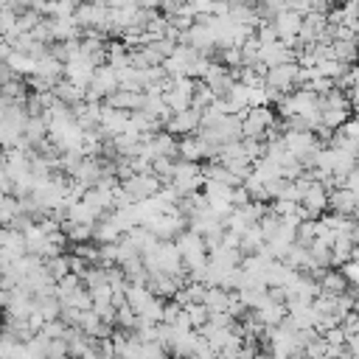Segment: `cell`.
<instances>
[{"label":"cell","instance_id":"cell-1","mask_svg":"<svg viewBox=\"0 0 359 359\" xmlns=\"http://www.w3.org/2000/svg\"><path fill=\"white\" fill-rule=\"evenodd\" d=\"M351 101H348V95H345V90H328L325 95H320V126L323 129H328V132H334V129H339L348 118H351Z\"/></svg>","mask_w":359,"mask_h":359},{"label":"cell","instance_id":"cell-2","mask_svg":"<svg viewBox=\"0 0 359 359\" xmlns=\"http://www.w3.org/2000/svg\"><path fill=\"white\" fill-rule=\"evenodd\" d=\"M272 123H275V115H272L269 104H264V107H247L241 112V137L264 140L266 132L272 129Z\"/></svg>","mask_w":359,"mask_h":359},{"label":"cell","instance_id":"cell-3","mask_svg":"<svg viewBox=\"0 0 359 359\" xmlns=\"http://www.w3.org/2000/svg\"><path fill=\"white\" fill-rule=\"evenodd\" d=\"M264 81H266L269 90L286 95V93H292L294 87H300V65H297V62H283V65L266 67V70H264Z\"/></svg>","mask_w":359,"mask_h":359},{"label":"cell","instance_id":"cell-4","mask_svg":"<svg viewBox=\"0 0 359 359\" xmlns=\"http://www.w3.org/2000/svg\"><path fill=\"white\" fill-rule=\"evenodd\" d=\"M163 188V182L151 174V171H143V174H129L123 182H121V191L126 196V202H140V199H149L154 196L157 191Z\"/></svg>","mask_w":359,"mask_h":359},{"label":"cell","instance_id":"cell-5","mask_svg":"<svg viewBox=\"0 0 359 359\" xmlns=\"http://www.w3.org/2000/svg\"><path fill=\"white\" fill-rule=\"evenodd\" d=\"M269 22H272V28H275V34H278L280 42H286V45H297L300 25H303V14H297L294 8H283V11H278Z\"/></svg>","mask_w":359,"mask_h":359},{"label":"cell","instance_id":"cell-6","mask_svg":"<svg viewBox=\"0 0 359 359\" xmlns=\"http://www.w3.org/2000/svg\"><path fill=\"white\" fill-rule=\"evenodd\" d=\"M177 157H180V160L199 163L202 157H216V149H210L202 135H182V137L177 140Z\"/></svg>","mask_w":359,"mask_h":359},{"label":"cell","instance_id":"cell-7","mask_svg":"<svg viewBox=\"0 0 359 359\" xmlns=\"http://www.w3.org/2000/svg\"><path fill=\"white\" fill-rule=\"evenodd\" d=\"M93 73H95V65H93L90 59H84L81 53H76V56H70V59L65 62V73H62V76H65L70 84H76L79 90H87Z\"/></svg>","mask_w":359,"mask_h":359},{"label":"cell","instance_id":"cell-8","mask_svg":"<svg viewBox=\"0 0 359 359\" xmlns=\"http://www.w3.org/2000/svg\"><path fill=\"white\" fill-rule=\"evenodd\" d=\"M165 126H168L171 135H194L202 126V112L194 109V107H188L182 112H171L168 121H165Z\"/></svg>","mask_w":359,"mask_h":359},{"label":"cell","instance_id":"cell-9","mask_svg":"<svg viewBox=\"0 0 359 359\" xmlns=\"http://www.w3.org/2000/svg\"><path fill=\"white\" fill-rule=\"evenodd\" d=\"M98 129L109 137L129 132V112L126 109H115V107H101V118H98Z\"/></svg>","mask_w":359,"mask_h":359},{"label":"cell","instance_id":"cell-10","mask_svg":"<svg viewBox=\"0 0 359 359\" xmlns=\"http://www.w3.org/2000/svg\"><path fill=\"white\" fill-rule=\"evenodd\" d=\"M328 208L337 213V216H353L356 213V194L351 188H334L328 191Z\"/></svg>","mask_w":359,"mask_h":359},{"label":"cell","instance_id":"cell-11","mask_svg":"<svg viewBox=\"0 0 359 359\" xmlns=\"http://www.w3.org/2000/svg\"><path fill=\"white\" fill-rule=\"evenodd\" d=\"M317 286H320V292H325V294H342V292L351 289L345 272H342V269H331V266H325V269L317 275Z\"/></svg>","mask_w":359,"mask_h":359},{"label":"cell","instance_id":"cell-12","mask_svg":"<svg viewBox=\"0 0 359 359\" xmlns=\"http://www.w3.org/2000/svg\"><path fill=\"white\" fill-rule=\"evenodd\" d=\"M328 53H331V59H337L342 65H353V62H359V42H356V36H351V39H331L328 42Z\"/></svg>","mask_w":359,"mask_h":359},{"label":"cell","instance_id":"cell-13","mask_svg":"<svg viewBox=\"0 0 359 359\" xmlns=\"http://www.w3.org/2000/svg\"><path fill=\"white\" fill-rule=\"evenodd\" d=\"M107 104L115 107V109L135 112V109H140V104H143V93H140V90H121V87H118L112 95H107Z\"/></svg>","mask_w":359,"mask_h":359},{"label":"cell","instance_id":"cell-14","mask_svg":"<svg viewBox=\"0 0 359 359\" xmlns=\"http://www.w3.org/2000/svg\"><path fill=\"white\" fill-rule=\"evenodd\" d=\"M6 65H8V70H11L14 76H31V73H34L36 59H34V56H28V53L11 50V53L6 56Z\"/></svg>","mask_w":359,"mask_h":359},{"label":"cell","instance_id":"cell-15","mask_svg":"<svg viewBox=\"0 0 359 359\" xmlns=\"http://www.w3.org/2000/svg\"><path fill=\"white\" fill-rule=\"evenodd\" d=\"M20 213H22V205H20L17 199H11V196H0V222H3V224L14 222Z\"/></svg>","mask_w":359,"mask_h":359},{"label":"cell","instance_id":"cell-16","mask_svg":"<svg viewBox=\"0 0 359 359\" xmlns=\"http://www.w3.org/2000/svg\"><path fill=\"white\" fill-rule=\"evenodd\" d=\"M185 311H188L191 328H202L208 323V317H210V311L205 309V303H191V306H185Z\"/></svg>","mask_w":359,"mask_h":359},{"label":"cell","instance_id":"cell-17","mask_svg":"<svg viewBox=\"0 0 359 359\" xmlns=\"http://www.w3.org/2000/svg\"><path fill=\"white\" fill-rule=\"evenodd\" d=\"M339 325H342L345 337H348V334H359V311H353V309H351V311L342 317V323H339Z\"/></svg>","mask_w":359,"mask_h":359},{"label":"cell","instance_id":"cell-18","mask_svg":"<svg viewBox=\"0 0 359 359\" xmlns=\"http://www.w3.org/2000/svg\"><path fill=\"white\" fill-rule=\"evenodd\" d=\"M345 351L351 359H359V334H348L345 337Z\"/></svg>","mask_w":359,"mask_h":359},{"label":"cell","instance_id":"cell-19","mask_svg":"<svg viewBox=\"0 0 359 359\" xmlns=\"http://www.w3.org/2000/svg\"><path fill=\"white\" fill-rule=\"evenodd\" d=\"M168 0H137V6L140 8H149V11H154V8H160V6H165Z\"/></svg>","mask_w":359,"mask_h":359},{"label":"cell","instance_id":"cell-20","mask_svg":"<svg viewBox=\"0 0 359 359\" xmlns=\"http://www.w3.org/2000/svg\"><path fill=\"white\" fill-rule=\"evenodd\" d=\"M109 8H129V6H137V0H107Z\"/></svg>","mask_w":359,"mask_h":359},{"label":"cell","instance_id":"cell-21","mask_svg":"<svg viewBox=\"0 0 359 359\" xmlns=\"http://www.w3.org/2000/svg\"><path fill=\"white\" fill-rule=\"evenodd\" d=\"M252 359H278V356H275V353H269V351H261V353H255Z\"/></svg>","mask_w":359,"mask_h":359},{"label":"cell","instance_id":"cell-22","mask_svg":"<svg viewBox=\"0 0 359 359\" xmlns=\"http://www.w3.org/2000/svg\"><path fill=\"white\" fill-rule=\"evenodd\" d=\"M81 359H104V356H98V353H95V351H93V348H90V351H87V353H81Z\"/></svg>","mask_w":359,"mask_h":359},{"label":"cell","instance_id":"cell-23","mask_svg":"<svg viewBox=\"0 0 359 359\" xmlns=\"http://www.w3.org/2000/svg\"><path fill=\"white\" fill-rule=\"evenodd\" d=\"M328 3H342V0H328Z\"/></svg>","mask_w":359,"mask_h":359}]
</instances>
